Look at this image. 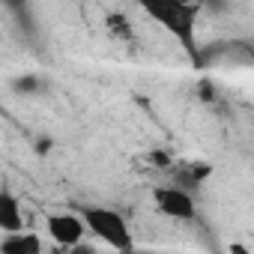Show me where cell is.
I'll use <instances>...</instances> for the list:
<instances>
[{
    "label": "cell",
    "mask_w": 254,
    "mask_h": 254,
    "mask_svg": "<svg viewBox=\"0 0 254 254\" xmlns=\"http://www.w3.org/2000/svg\"><path fill=\"white\" fill-rule=\"evenodd\" d=\"M48 236H51V242H54V248H75V245H81V242H87V221H84V215L75 209V212H54V215H48Z\"/></svg>",
    "instance_id": "cell-4"
},
{
    "label": "cell",
    "mask_w": 254,
    "mask_h": 254,
    "mask_svg": "<svg viewBox=\"0 0 254 254\" xmlns=\"http://www.w3.org/2000/svg\"><path fill=\"white\" fill-rule=\"evenodd\" d=\"M153 203L171 221H194L197 218L194 197L186 189H180V186H159V189H153Z\"/></svg>",
    "instance_id": "cell-3"
},
{
    "label": "cell",
    "mask_w": 254,
    "mask_h": 254,
    "mask_svg": "<svg viewBox=\"0 0 254 254\" xmlns=\"http://www.w3.org/2000/svg\"><path fill=\"white\" fill-rule=\"evenodd\" d=\"M0 254H45L39 233L21 230V233H6L0 239Z\"/></svg>",
    "instance_id": "cell-6"
},
{
    "label": "cell",
    "mask_w": 254,
    "mask_h": 254,
    "mask_svg": "<svg viewBox=\"0 0 254 254\" xmlns=\"http://www.w3.org/2000/svg\"><path fill=\"white\" fill-rule=\"evenodd\" d=\"M0 230H3V236L24 230V206L12 191L0 194Z\"/></svg>",
    "instance_id": "cell-5"
},
{
    "label": "cell",
    "mask_w": 254,
    "mask_h": 254,
    "mask_svg": "<svg viewBox=\"0 0 254 254\" xmlns=\"http://www.w3.org/2000/svg\"><path fill=\"white\" fill-rule=\"evenodd\" d=\"M105 27H108L111 36H117V39H123V42H132V39H135V27H132V21L126 18L123 12H111V15L105 18Z\"/></svg>",
    "instance_id": "cell-7"
},
{
    "label": "cell",
    "mask_w": 254,
    "mask_h": 254,
    "mask_svg": "<svg viewBox=\"0 0 254 254\" xmlns=\"http://www.w3.org/2000/svg\"><path fill=\"white\" fill-rule=\"evenodd\" d=\"M78 212L84 215L87 230L99 242H105L117 254H138L135 251V236H132V227L126 221V215H120L111 206H99V203L96 206H78Z\"/></svg>",
    "instance_id": "cell-2"
},
{
    "label": "cell",
    "mask_w": 254,
    "mask_h": 254,
    "mask_svg": "<svg viewBox=\"0 0 254 254\" xmlns=\"http://www.w3.org/2000/svg\"><path fill=\"white\" fill-rule=\"evenodd\" d=\"M33 87H36L33 78H27V81H15V90H33Z\"/></svg>",
    "instance_id": "cell-9"
},
{
    "label": "cell",
    "mask_w": 254,
    "mask_h": 254,
    "mask_svg": "<svg viewBox=\"0 0 254 254\" xmlns=\"http://www.w3.org/2000/svg\"><path fill=\"white\" fill-rule=\"evenodd\" d=\"M54 254H99V251H96L90 242H81V245H75V248H69V251H66V248H54Z\"/></svg>",
    "instance_id": "cell-8"
},
{
    "label": "cell",
    "mask_w": 254,
    "mask_h": 254,
    "mask_svg": "<svg viewBox=\"0 0 254 254\" xmlns=\"http://www.w3.org/2000/svg\"><path fill=\"white\" fill-rule=\"evenodd\" d=\"M147 18H153L165 33H171L186 57L200 66V45H197V18L203 12L200 3H186V0H147L141 6Z\"/></svg>",
    "instance_id": "cell-1"
}]
</instances>
